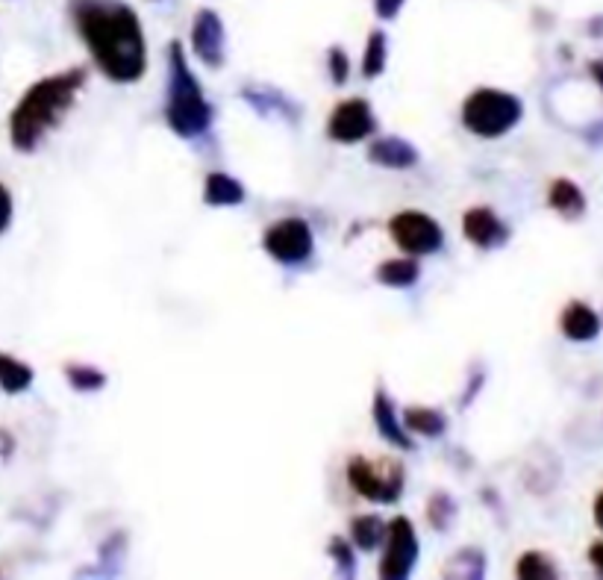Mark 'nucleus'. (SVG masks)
I'll list each match as a JSON object with an SVG mask.
<instances>
[{"mask_svg": "<svg viewBox=\"0 0 603 580\" xmlns=\"http://www.w3.org/2000/svg\"><path fill=\"white\" fill-rule=\"evenodd\" d=\"M71 18L109 80H142L148 68V45L133 6L124 0H71Z\"/></svg>", "mask_w": 603, "mask_h": 580, "instance_id": "1", "label": "nucleus"}, {"mask_svg": "<svg viewBox=\"0 0 603 580\" xmlns=\"http://www.w3.org/2000/svg\"><path fill=\"white\" fill-rule=\"evenodd\" d=\"M83 83H86V74L80 68H74V71L53 74L48 80H39L36 86H30L9 118V136H12L15 151H24V154L36 151L39 142L53 127L62 124V118L74 106V98Z\"/></svg>", "mask_w": 603, "mask_h": 580, "instance_id": "2", "label": "nucleus"}, {"mask_svg": "<svg viewBox=\"0 0 603 580\" xmlns=\"http://www.w3.org/2000/svg\"><path fill=\"white\" fill-rule=\"evenodd\" d=\"M168 127L183 139H198L212 127V106L203 95L198 77L192 74L180 45L174 42L168 51V104H165Z\"/></svg>", "mask_w": 603, "mask_h": 580, "instance_id": "3", "label": "nucleus"}, {"mask_svg": "<svg viewBox=\"0 0 603 580\" xmlns=\"http://www.w3.org/2000/svg\"><path fill=\"white\" fill-rule=\"evenodd\" d=\"M524 115V106L515 95L501 89H477L462 104V124L480 139L506 136Z\"/></svg>", "mask_w": 603, "mask_h": 580, "instance_id": "4", "label": "nucleus"}, {"mask_svg": "<svg viewBox=\"0 0 603 580\" xmlns=\"http://www.w3.org/2000/svg\"><path fill=\"white\" fill-rule=\"evenodd\" d=\"M348 480L362 498L377 501V504H392L403 492V469L389 460L374 463L365 457H353L348 466Z\"/></svg>", "mask_w": 603, "mask_h": 580, "instance_id": "5", "label": "nucleus"}, {"mask_svg": "<svg viewBox=\"0 0 603 580\" xmlns=\"http://www.w3.org/2000/svg\"><path fill=\"white\" fill-rule=\"evenodd\" d=\"M389 233H392V239L401 245L403 251L412 254V257L436 254V251L445 245L442 227H439L436 218H430L427 212H398V215L389 221Z\"/></svg>", "mask_w": 603, "mask_h": 580, "instance_id": "6", "label": "nucleus"}, {"mask_svg": "<svg viewBox=\"0 0 603 580\" xmlns=\"http://www.w3.org/2000/svg\"><path fill=\"white\" fill-rule=\"evenodd\" d=\"M418 560V536L406 516L389 522L386 539H383V560H380V578L403 580L412 575Z\"/></svg>", "mask_w": 603, "mask_h": 580, "instance_id": "7", "label": "nucleus"}, {"mask_svg": "<svg viewBox=\"0 0 603 580\" xmlns=\"http://www.w3.org/2000/svg\"><path fill=\"white\" fill-rule=\"evenodd\" d=\"M315 236L312 227L303 218H283L268 227L265 233V251L283 265H301L312 257Z\"/></svg>", "mask_w": 603, "mask_h": 580, "instance_id": "8", "label": "nucleus"}, {"mask_svg": "<svg viewBox=\"0 0 603 580\" xmlns=\"http://www.w3.org/2000/svg\"><path fill=\"white\" fill-rule=\"evenodd\" d=\"M377 130L374 112L362 98H351L333 109L330 121H327V136L339 145H356L365 142L371 133Z\"/></svg>", "mask_w": 603, "mask_h": 580, "instance_id": "9", "label": "nucleus"}, {"mask_svg": "<svg viewBox=\"0 0 603 580\" xmlns=\"http://www.w3.org/2000/svg\"><path fill=\"white\" fill-rule=\"evenodd\" d=\"M192 48L206 68H221L227 59V30L215 9H198L192 21Z\"/></svg>", "mask_w": 603, "mask_h": 580, "instance_id": "10", "label": "nucleus"}, {"mask_svg": "<svg viewBox=\"0 0 603 580\" xmlns=\"http://www.w3.org/2000/svg\"><path fill=\"white\" fill-rule=\"evenodd\" d=\"M462 233H465V239L471 245H477L483 251L501 248V245H506V239H509V227L489 207H474V210L465 212Z\"/></svg>", "mask_w": 603, "mask_h": 580, "instance_id": "11", "label": "nucleus"}, {"mask_svg": "<svg viewBox=\"0 0 603 580\" xmlns=\"http://www.w3.org/2000/svg\"><path fill=\"white\" fill-rule=\"evenodd\" d=\"M371 413H374V424H377L380 436H383L389 445H395V448H401V451H409V448H412L409 430H406L401 419H398L395 401L386 395V389H377L374 404H371Z\"/></svg>", "mask_w": 603, "mask_h": 580, "instance_id": "12", "label": "nucleus"}, {"mask_svg": "<svg viewBox=\"0 0 603 580\" xmlns=\"http://www.w3.org/2000/svg\"><path fill=\"white\" fill-rule=\"evenodd\" d=\"M562 333L571 342H592L601 333V318L598 313L583 304V301H571L562 313Z\"/></svg>", "mask_w": 603, "mask_h": 580, "instance_id": "13", "label": "nucleus"}, {"mask_svg": "<svg viewBox=\"0 0 603 580\" xmlns=\"http://www.w3.org/2000/svg\"><path fill=\"white\" fill-rule=\"evenodd\" d=\"M368 159L383 165V168H395V171H406L418 162V151L398 136H389V139H377L371 142L368 148Z\"/></svg>", "mask_w": 603, "mask_h": 580, "instance_id": "14", "label": "nucleus"}, {"mask_svg": "<svg viewBox=\"0 0 603 580\" xmlns=\"http://www.w3.org/2000/svg\"><path fill=\"white\" fill-rule=\"evenodd\" d=\"M203 201L209 207H239L245 204V186L221 171H212L203 183Z\"/></svg>", "mask_w": 603, "mask_h": 580, "instance_id": "15", "label": "nucleus"}, {"mask_svg": "<svg viewBox=\"0 0 603 580\" xmlns=\"http://www.w3.org/2000/svg\"><path fill=\"white\" fill-rule=\"evenodd\" d=\"M548 204H551V210L565 215V218H580L586 212V198H583L580 186L565 180V177L553 180L551 192H548Z\"/></svg>", "mask_w": 603, "mask_h": 580, "instance_id": "16", "label": "nucleus"}, {"mask_svg": "<svg viewBox=\"0 0 603 580\" xmlns=\"http://www.w3.org/2000/svg\"><path fill=\"white\" fill-rule=\"evenodd\" d=\"M403 427L409 433H418V436H427V439H436L445 433L448 419L439 413V410H430V407H409L403 413Z\"/></svg>", "mask_w": 603, "mask_h": 580, "instance_id": "17", "label": "nucleus"}, {"mask_svg": "<svg viewBox=\"0 0 603 580\" xmlns=\"http://www.w3.org/2000/svg\"><path fill=\"white\" fill-rule=\"evenodd\" d=\"M33 386V369L9 354H0V389L6 395H21Z\"/></svg>", "mask_w": 603, "mask_h": 580, "instance_id": "18", "label": "nucleus"}, {"mask_svg": "<svg viewBox=\"0 0 603 580\" xmlns=\"http://www.w3.org/2000/svg\"><path fill=\"white\" fill-rule=\"evenodd\" d=\"M351 539L359 551H374L386 539V522L380 516H356L351 522Z\"/></svg>", "mask_w": 603, "mask_h": 580, "instance_id": "19", "label": "nucleus"}, {"mask_svg": "<svg viewBox=\"0 0 603 580\" xmlns=\"http://www.w3.org/2000/svg\"><path fill=\"white\" fill-rule=\"evenodd\" d=\"M386 62H389V39H386L383 30H374V33L368 36V42H365V53H362V74H365L368 80H374V77L383 74Z\"/></svg>", "mask_w": 603, "mask_h": 580, "instance_id": "20", "label": "nucleus"}, {"mask_svg": "<svg viewBox=\"0 0 603 580\" xmlns=\"http://www.w3.org/2000/svg\"><path fill=\"white\" fill-rule=\"evenodd\" d=\"M418 277H421V268H418L415 260H389V263H383L377 268V280L383 286H392V289H406Z\"/></svg>", "mask_w": 603, "mask_h": 580, "instance_id": "21", "label": "nucleus"}, {"mask_svg": "<svg viewBox=\"0 0 603 580\" xmlns=\"http://www.w3.org/2000/svg\"><path fill=\"white\" fill-rule=\"evenodd\" d=\"M515 575L521 580H553L559 572H556L551 557H545V554H539V551H527V554L518 560Z\"/></svg>", "mask_w": 603, "mask_h": 580, "instance_id": "22", "label": "nucleus"}, {"mask_svg": "<svg viewBox=\"0 0 603 580\" xmlns=\"http://www.w3.org/2000/svg\"><path fill=\"white\" fill-rule=\"evenodd\" d=\"M65 377L77 392H98V389L106 386V374L101 369H95V366H86V363L65 366Z\"/></svg>", "mask_w": 603, "mask_h": 580, "instance_id": "23", "label": "nucleus"}, {"mask_svg": "<svg viewBox=\"0 0 603 580\" xmlns=\"http://www.w3.org/2000/svg\"><path fill=\"white\" fill-rule=\"evenodd\" d=\"M451 566H459L462 572H456V578H483L486 572V560L477 548H468V551H459L451 560Z\"/></svg>", "mask_w": 603, "mask_h": 580, "instance_id": "24", "label": "nucleus"}, {"mask_svg": "<svg viewBox=\"0 0 603 580\" xmlns=\"http://www.w3.org/2000/svg\"><path fill=\"white\" fill-rule=\"evenodd\" d=\"M427 516H430L433 528L445 530V528H451L453 516H456V507H453V501L448 498V495H433V501H430V510H427Z\"/></svg>", "mask_w": 603, "mask_h": 580, "instance_id": "25", "label": "nucleus"}, {"mask_svg": "<svg viewBox=\"0 0 603 580\" xmlns=\"http://www.w3.org/2000/svg\"><path fill=\"white\" fill-rule=\"evenodd\" d=\"M327 551H330V557L336 560V566H339L342 575H353V572H356V557H353L351 545H348L342 536H333Z\"/></svg>", "mask_w": 603, "mask_h": 580, "instance_id": "26", "label": "nucleus"}, {"mask_svg": "<svg viewBox=\"0 0 603 580\" xmlns=\"http://www.w3.org/2000/svg\"><path fill=\"white\" fill-rule=\"evenodd\" d=\"M327 68H330L336 86L348 83V77H351V59H348V53L342 51V48H330V53H327Z\"/></svg>", "mask_w": 603, "mask_h": 580, "instance_id": "27", "label": "nucleus"}, {"mask_svg": "<svg viewBox=\"0 0 603 580\" xmlns=\"http://www.w3.org/2000/svg\"><path fill=\"white\" fill-rule=\"evenodd\" d=\"M12 212H15V207H12V195H9V189L0 183V236L12 227Z\"/></svg>", "mask_w": 603, "mask_h": 580, "instance_id": "28", "label": "nucleus"}, {"mask_svg": "<svg viewBox=\"0 0 603 580\" xmlns=\"http://www.w3.org/2000/svg\"><path fill=\"white\" fill-rule=\"evenodd\" d=\"M403 3L406 0H374V12H377L380 21H395L401 15Z\"/></svg>", "mask_w": 603, "mask_h": 580, "instance_id": "29", "label": "nucleus"}, {"mask_svg": "<svg viewBox=\"0 0 603 580\" xmlns=\"http://www.w3.org/2000/svg\"><path fill=\"white\" fill-rule=\"evenodd\" d=\"M589 560H592V566L598 569V575H603V542H595V545H592Z\"/></svg>", "mask_w": 603, "mask_h": 580, "instance_id": "30", "label": "nucleus"}, {"mask_svg": "<svg viewBox=\"0 0 603 580\" xmlns=\"http://www.w3.org/2000/svg\"><path fill=\"white\" fill-rule=\"evenodd\" d=\"M589 71H592V77L601 83L603 89V59H595V62H589Z\"/></svg>", "mask_w": 603, "mask_h": 580, "instance_id": "31", "label": "nucleus"}, {"mask_svg": "<svg viewBox=\"0 0 603 580\" xmlns=\"http://www.w3.org/2000/svg\"><path fill=\"white\" fill-rule=\"evenodd\" d=\"M595 522H598V528L603 530V492L595 498Z\"/></svg>", "mask_w": 603, "mask_h": 580, "instance_id": "32", "label": "nucleus"}]
</instances>
